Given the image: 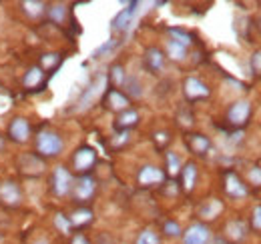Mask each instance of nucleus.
Segmentation results:
<instances>
[{
	"instance_id": "f257e3e1",
	"label": "nucleus",
	"mask_w": 261,
	"mask_h": 244,
	"mask_svg": "<svg viewBox=\"0 0 261 244\" xmlns=\"http://www.w3.org/2000/svg\"><path fill=\"white\" fill-rule=\"evenodd\" d=\"M63 138L57 134V132H50V130H44L38 134L36 138V148L38 152L44 154V156H57V154L63 152Z\"/></svg>"
},
{
	"instance_id": "f03ea898",
	"label": "nucleus",
	"mask_w": 261,
	"mask_h": 244,
	"mask_svg": "<svg viewBox=\"0 0 261 244\" xmlns=\"http://www.w3.org/2000/svg\"><path fill=\"white\" fill-rule=\"evenodd\" d=\"M209 240H211V230L201 222L191 224L183 236V244H209Z\"/></svg>"
},
{
	"instance_id": "7ed1b4c3",
	"label": "nucleus",
	"mask_w": 261,
	"mask_h": 244,
	"mask_svg": "<svg viewBox=\"0 0 261 244\" xmlns=\"http://www.w3.org/2000/svg\"><path fill=\"white\" fill-rule=\"evenodd\" d=\"M137 6H139V2H130L127 8H123L115 18H113V22H111V28L115 32L119 30H127L130 24H133V18H135V14H137Z\"/></svg>"
},
{
	"instance_id": "20e7f679",
	"label": "nucleus",
	"mask_w": 261,
	"mask_h": 244,
	"mask_svg": "<svg viewBox=\"0 0 261 244\" xmlns=\"http://www.w3.org/2000/svg\"><path fill=\"white\" fill-rule=\"evenodd\" d=\"M249 114H251V106H249V102L247 100H239V102H235L231 108H229L227 112V120L233 124V126H243L247 118H249Z\"/></svg>"
},
{
	"instance_id": "39448f33",
	"label": "nucleus",
	"mask_w": 261,
	"mask_h": 244,
	"mask_svg": "<svg viewBox=\"0 0 261 244\" xmlns=\"http://www.w3.org/2000/svg\"><path fill=\"white\" fill-rule=\"evenodd\" d=\"M53 188H55V194H57V196H65V194L70 192V188H72V176H70V172L66 170L65 166H59V168L55 170Z\"/></svg>"
},
{
	"instance_id": "423d86ee",
	"label": "nucleus",
	"mask_w": 261,
	"mask_h": 244,
	"mask_svg": "<svg viewBox=\"0 0 261 244\" xmlns=\"http://www.w3.org/2000/svg\"><path fill=\"white\" fill-rule=\"evenodd\" d=\"M95 160H97V152L93 148H89V146H83V148L76 150L74 158H72V164H74L76 172H87L95 164Z\"/></svg>"
},
{
	"instance_id": "0eeeda50",
	"label": "nucleus",
	"mask_w": 261,
	"mask_h": 244,
	"mask_svg": "<svg viewBox=\"0 0 261 244\" xmlns=\"http://www.w3.org/2000/svg\"><path fill=\"white\" fill-rule=\"evenodd\" d=\"M95 188H97L95 178L83 176V178H79L76 184L72 186V196H74L79 202H85V200H89V198L95 194Z\"/></svg>"
},
{
	"instance_id": "6e6552de",
	"label": "nucleus",
	"mask_w": 261,
	"mask_h": 244,
	"mask_svg": "<svg viewBox=\"0 0 261 244\" xmlns=\"http://www.w3.org/2000/svg\"><path fill=\"white\" fill-rule=\"evenodd\" d=\"M165 180V174L161 168L157 166H143L139 172V184L143 186H151V184H159Z\"/></svg>"
},
{
	"instance_id": "1a4fd4ad",
	"label": "nucleus",
	"mask_w": 261,
	"mask_h": 244,
	"mask_svg": "<svg viewBox=\"0 0 261 244\" xmlns=\"http://www.w3.org/2000/svg\"><path fill=\"white\" fill-rule=\"evenodd\" d=\"M105 84H107V78H105V76L100 74V76L97 78V82H95V84H91V86H89V90H87L85 94H83V96H81V100H79V108L83 110V108L91 106V102H93V100L97 98L98 94L102 92Z\"/></svg>"
},
{
	"instance_id": "9d476101",
	"label": "nucleus",
	"mask_w": 261,
	"mask_h": 244,
	"mask_svg": "<svg viewBox=\"0 0 261 244\" xmlns=\"http://www.w3.org/2000/svg\"><path fill=\"white\" fill-rule=\"evenodd\" d=\"M185 94H187V98H191V100H195V98H205V96H209V88L199 80V78H187L185 80Z\"/></svg>"
},
{
	"instance_id": "9b49d317",
	"label": "nucleus",
	"mask_w": 261,
	"mask_h": 244,
	"mask_svg": "<svg viewBox=\"0 0 261 244\" xmlns=\"http://www.w3.org/2000/svg\"><path fill=\"white\" fill-rule=\"evenodd\" d=\"M0 198H2V202L10 204V206L18 204L20 202V190H18V186L14 182H2L0 184Z\"/></svg>"
},
{
	"instance_id": "f8f14e48",
	"label": "nucleus",
	"mask_w": 261,
	"mask_h": 244,
	"mask_svg": "<svg viewBox=\"0 0 261 244\" xmlns=\"http://www.w3.org/2000/svg\"><path fill=\"white\" fill-rule=\"evenodd\" d=\"M225 190H227L229 196H233V198H243V196H247L245 184L241 182L235 174H231V172L225 176Z\"/></svg>"
},
{
	"instance_id": "ddd939ff",
	"label": "nucleus",
	"mask_w": 261,
	"mask_h": 244,
	"mask_svg": "<svg viewBox=\"0 0 261 244\" xmlns=\"http://www.w3.org/2000/svg\"><path fill=\"white\" fill-rule=\"evenodd\" d=\"M29 134H31V126H29V122L24 120V118H14L12 120V124H10V136H12V140L24 142L29 138Z\"/></svg>"
},
{
	"instance_id": "4468645a",
	"label": "nucleus",
	"mask_w": 261,
	"mask_h": 244,
	"mask_svg": "<svg viewBox=\"0 0 261 244\" xmlns=\"http://www.w3.org/2000/svg\"><path fill=\"white\" fill-rule=\"evenodd\" d=\"M145 64H147V68H149V70L159 72L165 64L163 52H161L159 48H149V50L145 52Z\"/></svg>"
},
{
	"instance_id": "2eb2a0df",
	"label": "nucleus",
	"mask_w": 261,
	"mask_h": 244,
	"mask_svg": "<svg viewBox=\"0 0 261 244\" xmlns=\"http://www.w3.org/2000/svg\"><path fill=\"white\" fill-rule=\"evenodd\" d=\"M107 102H109V106L113 108V110H127V106H129V98L125 96V94H121L119 90H111L109 92V96H107Z\"/></svg>"
},
{
	"instance_id": "dca6fc26",
	"label": "nucleus",
	"mask_w": 261,
	"mask_h": 244,
	"mask_svg": "<svg viewBox=\"0 0 261 244\" xmlns=\"http://www.w3.org/2000/svg\"><path fill=\"white\" fill-rule=\"evenodd\" d=\"M225 232H227V238H231V240H241L245 236V224L241 220H231Z\"/></svg>"
},
{
	"instance_id": "f3484780",
	"label": "nucleus",
	"mask_w": 261,
	"mask_h": 244,
	"mask_svg": "<svg viewBox=\"0 0 261 244\" xmlns=\"http://www.w3.org/2000/svg\"><path fill=\"white\" fill-rule=\"evenodd\" d=\"M91 220H93V212L89 208H81V210L70 214V218H68L70 226H83V224H89Z\"/></svg>"
},
{
	"instance_id": "a211bd4d",
	"label": "nucleus",
	"mask_w": 261,
	"mask_h": 244,
	"mask_svg": "<svg viewBox=\"0 0 261 244\" xmlns=\"http://www.w3.org/2000/svg\"><path fill=\"white\" fill-rule=\"evenodd\" d=\"M189 144H191L193 152H197V154H205L209 150V140H207V136H203V134H191V136H189Z\"/></svg>"
},
{
	"instance_id": "6ab92c4d",
	"label": "nucleus",
	"mask_w": 261,
	"mask_h": 244,
	"mask_svg": "<svg viewBox=\"0 0 261 244\" xmlns=\"http://www.w3.org/2000/svg\"><path fill=\"white\" fill-rule=\"evenodd\" d=\"M42 76H44L42 68H40V66H34V68H31V70L27 72V76H24V86H27V88L38 86V84L42 82Z\"/></svg>"
},
{
	"instance_id": "aec40b11",
	"label": "nucleus",
	"mask_w": 261,
	"mask_h": 244,
	"mask_svg": "<svg viewBox=\"0 0 261 244\" xmlns=\"http://www.w3.org/2000/svg\"><path fill=\"white\" fill-rule=\"evenodd\" d=\"M195 180H197V166L193 162H189L183 168V186H185V190H193Z\"/></svg>"
},
{
	"instance_id": "412c9836",
	"label": "nucleus",
	"mask_w": 261,
	"mask_h": 244,
	"mask_svg": "<svg viewBox=\"0 0 261 244\" xmlns=\"http://www.w3.org/2000/svg\"><path fill=\"white\" fill-rule=\"evenodd\" d=\"M167 52H169V56L173 60H183L185 54H187V48L181 46V44H177V42H173V40H169L167 42Z\"/></svg>"
},
{
	"instance_id": "4be33fe9",
	"label": "nucleus",
	"mask_w": 261,
	"mask_h": 244,
	"mask_svg": "<svg viewBox=\"0 0 261 244\" xmlns=\"http://www.w3.org/2000/svg\"><path fill=\"white\" fill-rule=\"evenodd\" d=\"M169 36H171V40L173 42H177V44H181V46H189L193 40H191V34H187L185 30H179V28H171L169 30Z\"/></svg>"
},
{
	"instance_id": "5701e85b",
	"label": "nucleus",
	"mask_w": 261,
	"mask_h": 244,
	"mask_svg": "<svg viewBox=\"0 0 261 244\" xmlns=\"http://www.w3.org/2000/svg\"><path fill=\"white\" fill-rule=\"evenodd\" d=\"M221 208H223V204H221L219 200H209V202L201 208V216H203V218H215L217 214L221 212Z\"/></svg>"
},
{
	"instance_id": "b1692460",
	"label": "nucleus",
	"mask_w": 261,
	"mask_h": 244,
	"mask_svg": "<svg viewBox=\"0 0 261 244\" xmlns=\"http://www.w3.org/2000/svg\"><path fill=\"white\" fill-rule=\"evenodd\" d=\"M137 120H139L137 110H125V112L119 116L117 126H119V128H129V126H133V124H137Z\"/></svg>"
},
{
	"instance_id": "393cba45",
	"label": "nucleus",
	"mask_w": 261,
	"mask_h": 244,
	"mask_svg": "<svg viewBox=\"0 0 261 244\" xmlns=\"http://www.w3.org/2000/svg\"><path fill=\"white\" fill-rule=\"evenodd\" d=\"M22 8H24V12L29 14V16H40L42 12H44V4L42 2H33V0H27V2H22Z\"/></svg>"
},
{
	"instance_id": "a878e982",
	"label": "nucleus",
	"mask_w": 261,
	"mask_h": 244,
	"mask_svg": "<svg viewBox=\"0 0 261 244\" xmlns=\"http://www.w3.org/2000/svg\"><path fill=\"white\" fill-rule=\"evenodd\" d=\"M48 14H50V18L55 20V22H63L66 18V6H63V4H55L50 10H48Z\"/></svg>"
},
{
	"instance_id": "bb28decb",
	"label": "nucleus",
	"mask_w": 261,
	"mask_h": 244,
	"mask_svg": "<svg viewBox=\"0 0 261 244\" xmlns=\"http://www.w3.org/2000/svg\"><path fill=\"white\" fill-rule=\"evenodd\" d=\"M137 244H159V236L153 230H145L141 232V236L137 238Z\"/></svg>"
},
{
	"instance_id": "cd10ccee",
	"label": "nucleus",
	"mask_w": 261,
	"mask_h": 244,
	"mask_svg": "<svg viewBox=\"0 0 261 244\" xmlns=\"http://www.w3.org/2000/svg\"><path fill=\"white\" fill-rule=\"evenodd\" d=\"M125 84H127V90H129L130 96H135V98H139L143 90H141V84H139V80L137 78H125Z\"/></svg>"
},
{
	"instance_id": "c85d7f7f",
	"label": "nucleus",
	"mask_w": 261,
	"mask_h": 244,
	"mask_svg": "<svg viewBox=\"0 0 261 244\" xmlns=\"http://www.w3.org/2000/svg\"><path fill=\"white\" fill-rule=\"evenodd\" d=\"M167 164H169V172H171V174H177L179 168H181V160H179V156L175 152L167 154Z\"/></svg>"
},
{
	"instance_id": "c756f323",
	"label": "nucleus",
	"mask_w": 261,
	"mask_h": 244,
	"mask_svg": "<svg viewBox=\"0 0 261 244\" xmlns=\"http://www.w3.org/2000/svg\"><path fill=\"white\" fill-rule=\"evenodd\" d=\"M111 76H113V82H115L117 86L125 84V68H123V66H113Z\"/></svg>"
},
{
	"instance_id": "7c9ffc66",
	"label": "nucleus",
	"mask_w": 261,
	"mask_h": 244,
	"mask_svg": "<svg viewBox=\"0 0 261 244\" xmlns=\"http://www.w3.org/2000/svg\"><path fill=\"white\" fill-rule=\"evenodd\" d=\"M115 46H117V40H113V38H111V40H107L102 46H98L97 50L93 52V58H98L100 54H107V52H109V50H113Z\"/></svg>"
},
{
	"instance_id": "2f4dec72",
	"label": "nucleus",
	"mask_w": 261,
	"mask_h": 244,
	"mask_svg": "<svg viewBox=\"0 0 261 244\" xmlns=\"http://www.w3.org/2000/svg\"><path fill=\"white\" fill-rule=\"evenodd\" d=\"M55 224L59 226V230H61V232L68 234V230H70V222H68V218H65L63 214H57V218H55Z\"/></svg>"
},
{
	"instance_id": "473e14b6",
	"label": "nucleus",
	"mask_w": 261,
	"mask_h": 244,
	"mask_svg": "<svg viewBox=\"0 0 261 244\" xmlns=\"http://www.w3.org/2000/svg\"><path fill=\"white\" fill-rule=\"evenodd\" d=\"M165 232H167L169 236H179V234H181V228H179L177 222H167V224H165Z\"/></svg>"
},
{
	"instance_id": "72a5a7b5",
	"label": "nucleus",
	"mask_w": 261,
	"mask_h": 244,
	"mask_svg": "<svg viewBox=\"0 0 261 244\" xmlns=\"http://www.w3.org/2000/svg\"><path fill=\"white\" fill-rule=\"evenodd\" d=\"M251 224H253V228H255V230H259V232H261V206H257V208L253 210Z\"/></svg>"
},
{
	"instance_id": "f704fd0d",
	"label": "nucleus",
	"mask_w": 261,
	"mask_h": 244,
	"mask_svg": "<svg viewBox=\"0 0 261 244\" xmlns=\"http://www.w3.org/2000/svg\"><path fill=\"white\" fill-rule=\"evenodd\" d=\"M249 180L259 186V184H261V168H257V166H255V168H251V170H249Z\"/></svg>"
},
{
	"instance_id": "c9c22d12",
	"label": "nucleus",
	"mask_w": 261,
	"mask_h": 244,
	"mask_svg": "<svg viewBox=\"0 0 261 244\" xmlns=\"http://www.w3.org/2000/svg\"><path fill=\"white\" fill-rule=\"evenodd\" d=\"M251 66H253V70L261 74V50H257L253 56H251Z\"/></svg>"
},
{
	"instance_id": "e433bc0d",
	"label": "nucleus",
	"mask_w": 261,
	"mask_h": 244,
	"mask_svg": "<svg viewBox=\"0 0 261 244\" xmlns=\"http://www.w3.org/2000/svg\"><path fill=\"white\" fill-rule=\"evenodd\" d=\"M57 62H59V54H46V56L42 58V66L50 68V66H55Z\"/></svg>"
},
{
	"instance_id": "4c0bfd02",
	"label": "nucleus",
	"mask_w": 261,
	"mask_h": 244,
	"mask_svg": "<svg viewBox=\"0 0 261 244\" xmlns=\"http://www.w3.org/2000/svg\"><path fill=\"white\" fill-rule=\"evenodd\" d=\"M72 244H91V242H89V240H87L83 234H76V236L72 238Z\"/></svg>"
},
{
	"instance_id": "58836bf2",
	"label": "nucleus",
	"mask_w": 261,
	"mask_h": 244,
	"mask_svg": "<svg viewBox=\"0 0 261 244\" xmlns=\"http://www.w3.org/2000/svg\"><path fill=\"white\" fill-rule=\"evenodd\" d=\"M165 140H167V134H165V132H159V134H157V142H165Z\"/></svg>"
},
{
	"instance_id": "ea45409f",
	"label": "nucleus",
	"mask_w": 261,
	"mask_h": 244,
	"mask_svg": "<svg viewBox=\"0 0 261 244\" xmlns=\"http://www.w3.org/2000/svg\"><path fill=\"white\" fill-rule=\"evenodd\" d=\"M34 244H48L46 240H38V242H34Z\"/></svg>"
},
{
	"instance_id": "a19ab883",
	"label": "nucleus",
	"mask_w": 261,
	"mask_h": 244,
	"mask_svg": "<svg viewBox=\"0 0 261 244\" xmlns=\"http://www.w3.org/2000/svg\"><path fill=\"white\" fill-rule=\"evenodd\" d=\"M102 244H113V242H109V240H105V238H102Z\"/></svg>"
}]
</instances>
